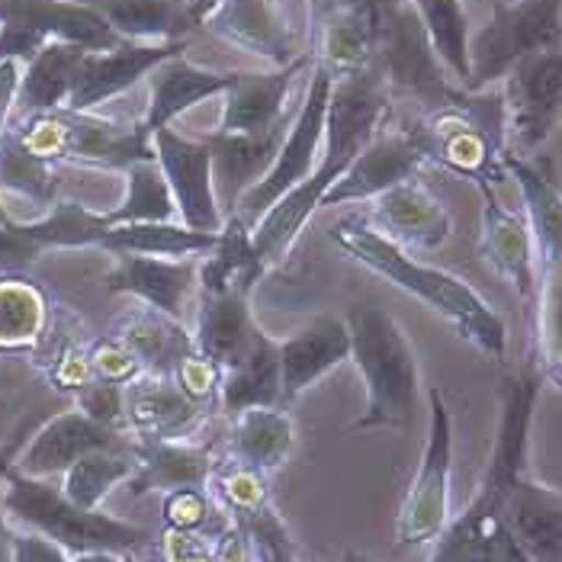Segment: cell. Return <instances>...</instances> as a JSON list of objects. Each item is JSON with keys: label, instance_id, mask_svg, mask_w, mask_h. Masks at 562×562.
Here are the masks:
<instances>
[{"label": "cell", "instance_id": "obj_58", "mask_svg": "<svg viewBox=\"0 0 562 562\" xmlns=\"http://www.w3.org/2000/svg\"><path fill=\"white\" fill-rule=\"evenodd\" d=\"M341 562H370V560H363V557H357V553H347Z\"/></svg>", "mask_w": 562, "mask_h": 562}, {"label": "cell", "instance_id": "obj_5", "mask_svg": "<svg viewBox=\"0 0 562 562\" xmlns=\"http://www.w3.org/2000/svg\"><path fill=\"white\" fill-rule=\"evenodd\" d=\"M505 171L518 183L537 251L533 283V367L562 390V190L530 158L505 151Z\"/></svg>", "mask_w": 562, "mask_h": 562}, {"label": "cell", "instance_id": "obj_53", "mask_svg": "<svg viewBox=\"0 0 562 562\" xmlns=\"http://www.w3.org/2000/svg\"><path fill=\"white\" fill-rule=\"evenodd\" d=\"M30 428H20V434H13L7 443H0V479H3V473L13 467V460H16V453H20V447L26 443V437H30Z\"/></svg>", "mask_w": 562, "mask_h": 562}, {"label": "cell", "instance_id": "obj_48", "mask_svg": "<svg viewBox=\"0 0 562 562\" xmlns=\"http://www.w3.org/2000/svg\"><path fill=\"white\" fill-rule=\"evenodd\" d=\"M161 562H216L213 560V537L200 530H173L161 533Z\"/></svg>", "mask_w": 562, "mask_h": 562}, {"label": "cell", "instance_id": "obj_35", "mask_svg": "<svg viewBox=\"0 0 562 562\" xmlns=\"http://www.w3.org/2000/svg\"><path fill=\"white\" fill-rule=\"evenodd\" d=\"M218 232H193L180 222H132L110 225L97 248L110 255H148V258H193L213 251Z\"/></svg>", "mask_w": 562, "mask_h": 562}, {"label": "cell", "instance_id": "obj_12", "mask_svg": "<svg viewBox=\"0 0 562 562\" xmlns=\"http://www.w3.org/2000/svg\"><path fill=\"white\" fill-rule=\"evenodd\" d=\"M45 43L106 52L123 40L85 0H0V58L30 61Z\"/></svg>", "mask_w": 562, "mask_h": 562}, {"label": "cell", "instance_id": "obj_30", "mask_svg": "<svg viewBox=\"0 0 562 562\" xmlns=\"http://www.w3.org/2000/svg\"><path fill=\"white\" fill-rule=\"evenodd\" d=\"M97 10L123 43L165 45L183 43L196 26L187 0H85Z\"/></svg>", "mask_w": 562, "mask_h": 562}, {"label": "cell", "instance_id": "obj_43", "mask_svg": "<svg viewBox=\"0 0 562 562\" xmlns=\"http://www.w3.org/2000/svg\"><path fill=\"white\" fill-rule=\"evenodd\" d=\"M213 502L218 508L228 515V518H241L248 512H255L260 505H267V482H263V473L255 470V467H245L238 460H232L228 467H222L213 479Z\"/></svg>", "mask_w": 562, "mask_h": 562}, {"label": "cell", "instance_id": "obj_9", "mask_svg": "<svg viewBox=\"0 0 562 562\" xmlns=\"http://www.w3.org/2000/svg\"><path fill=\"white\" fill-rule=\"evenodd\" d=\"M562 45V0H498L488 20L470 33V85L488 90L520 58Z\"/></svg>", "mask_w": 562, "mask_h": 562}, {"label": "cell", "instance_id": "obj_11", "mask_svg": "<svg viewBox=\"0 0 562 562\" xmlns=\"http://www.w3.org/2000/svg\"><path fill=\"white\" fill-rule=\"evenodd\" d=\"M450 479H453V418L443 392L428 390V437L422 463L405 492L395 520L398 547H431L453 520L450 512Z\"/></svg>", "mask_w": 562, "mask_h": 562}, {"label": "cell", "instance_id": "obj_8", "mask_svg": "<svg viewBox=\"0 0 562 562\" xmlns=\"http://www.w3.org/2000/svg\"><path fill=\"white\" fill-rule=\"evenodd\" d=\"M30 151L52 165H85L126 171L138 161H151V138L138 120H110L78 110H52L10 123Z\"/></svg>", "mask_w": 562, "mask_h": 562}, {"label": "cell", "instance_id": "obj_47", "mask_svg": "<svg viewBox=\"0 0 562 562\" xmlns=\"http://www.w3.org/2000/svg\"><path fill=\"white\" fill-rule=\"evenodd\" d=\"M90 370H93L97 380L126 386L130 380H135L142 373V363L116 338H103L90 350Z\"/></svg>", "mask_w": 562, "mask_h": 562}, {"label": "cell", "instance_id": "obj_22", "mask_svg": "<svg viewBox=\"0 0 562 562\" xmlns=\"http://www.w3.org/2000/svg\"><path fill=\"white\" fill-rule=\"evenodd\" d=\"M248 296L251 293L228 290V293H216V296H200V303H196L193 322H190L193 347L210 363H216L218 373L241 363L251 350H258L260 341L270 338L255 322Z\"/></svg>", "mask_w": 562, "mask_h": 562}, {"label": "cell", "instance_id": "obj_25", "mask_svg": "<svg viewBox=\"0 0 562 562\" xmlns=\"http://www.w3.org/2000/svg\"><path fill=\"white\" fill-rule=\"evenodd\" d=\"M277 350L283 373V405L290 408L305 390L350 360V331L341 315H322L286 341H277Z\"/></svg>", "mask_w": 562, "mask_h": 562}, {"label": "cell", "instance_id": "obj_19", "mask_svg": "<svg viewBox=\"0 0 562 562\" xmlns=\"http://www.w3.org/2000/svg\"><path fill=\"white\" fill-rule=\"evenodd\" d=\"M187 52V43L165 45H138L123 43L106 52H87L71 78L68 90V110L78 113H97L103 103L130 93L138 81H145L161 61Z\"/></svg>", "mask_w": 562, "mask_h": 562}, {"label": "cell", "instance_id": "obj_37", "mask_svg": "<svg viewBox=\"0 0 562 562\" xmlns=\"http://www.w3.org/2000/svg\"><path fill=\"white\" fill-rule=\"evenodd\" d=\"M113 338L142 363V370L165 373V376H171V370L177 367L180 357L196 350L187 325L173 322V318L148 308V305L132 312L130 318L120 325V335H113Z\"/></svg>", "mask_w": 562, "mask_h": 562}, {"label": "cell", "instance_id": "obj_17", "mask_svg": "<svg viewBox=\"0 0 562 562\" xmlns=\"http://www.w3.org/2000/svg\"><path fill=\"white\" fill-rule=\"evenodd\" d=\"M116 263L103 277L110 293L135 296L142 305L168 315L173 322H193L200 303V263L193 258H148V255H113Z\"/></svg>", "mask_w": 562, "mask_h": 562}, {"label": "cell", "instance_id": "obj_13", "mask_svg": "<svg viewBox=\"0 0 562 562\" xmlns=\"http://www.w3.org/2000/svg\"><path fill=\"white\" fill-rule=\"evenodd\" d=\"M505 135L512 155H533L562 123V45L533 52L502 78Z\"/></svg>", "mask_w": 562, "mask_h": 562}, {"label": "cell", "instance_id": "obj_49", "mask_svg": "<svg viewBox=\"0 0 562 562\" xmlns=\"http://www.w3.org/2000/svg\"><path fill=\"white\" fill-rule=\"evenodd\" d=\"M43 255V248L23 232L20 222H0V273L30 267Z\"/></svg>", "mask_w": 562, "mask_h": 562}, {"label": "cell", "instance_id": "obj_42", "mask_svg": "<svg viewBox=\"0 0 562 562\" xmlns=\"http://www.w3.org/2000/svg\"><path fill=\"white\" fill-rule=\"evenodd\" d=\"M45 331L43 293L26 280H0V347H33Z\"/></svg>", "mask_w": 562, "mask_h": 562}, {"label": "cell", "instance_id": "obj_46", "mask_svg": "<svg viewBox=\"0 0 562 562\" xmlns=\"http://www.w3.org/2000/svg\"><path fill=\"white\" fill-rule=\"evenodd\" d=\"M171 380L187 398H193L196 405H203V402H210V398H218L222 373H218L216 363H210L203 353L190 350L187 357L177 360V367L171 370Z\"/></svg>", "mask_w": 562, "mask_h": 562}, {"label": "cell", "instance_id": "obj_29", "mask_svg": "<svg viewBox=\"0 0 562 562\" xmlns=\"http://www.w3.org/2000/svg\"><path fill=\"white\" fill-rule=\"evenodd\" d=\"M126 428L135 437L183 440L200 422V405L177 390L171 376L142 370L126 386Z\"/></svg>", "mask_w": 562, "mask_h": 562}, {"label": "cell", "instance_id": "obj_56", "mask_svg": "<svg viewBox=\"0 0 562 562\" xmlns=\"http://www.w3.org/2000/svg\"><path fill=\"white\" fill-rule=\"evenodd\" d=\"M218 0H187V10H190V16H193V23L200 26L203 23V16L216 7Z\"/></svg>", "mask_w": 562, "mask_h": 562}, {"label": "cell", "instance_id": "obj_26", "mask_svg": "<svg viewBox=\"0 0 562 562\" xmlns=\"http://www.w3.org/2000/svg\"><path fill=\"white\" fill-rule=\"evenodd\" d=\"M135 476L126 482L130 492H180V488H210V479L216 473V460L210 447L190 443V440H168V437H135Z\"/></svg>", "mask_w": 562, "mask_h": 562}, {"label": "cell", "instance_id": "obj_40", "mask_svg": "<svg viewBox=\"0 0 562 562\" xmlns=\"http://www.w3.org/2000/svg\"><path fill=\"white\" fill-rule=\"evenodd\" d=\"M447 75L467 90L470 85V20L463 0H412Z\"/></svg>", "mask_w": 562, "mask_h": 562}, {"label": "cell", "instance_id": "obj_23", "mask_svg": "<svg viewBox=\"0 0 562 562\" xmlns=\"http://www.w3.org/2000/svg\"><path fill=\"white\" fill-rule=\"evenodd\" d=\"M145 81H148V103H145V113L138 123L151 138V132L168 130L187 110L225 93L235 81V71H213V68L193 65L180 52L168 61H161Z\"/></svg>", "mask_w": 562, "mask_h": 562}, {"label": "cell", "instance_id": "obj_3", "mask_svg": "<svg viewBox=\"0 0 562 562\" xmlns=\"http://www.w3.org/2000/svg\"><path fill=\"white\" fill-rule=\"evenodd\" d=\"M331 238L341 251H347L357 263H363L370 273L390 280L402 293L434 308L463 341L476 347L479 353H485L488 360H505L508 328L502 315L485 303L467 280L431 263H422L412 251L383 238L367 222V216L341 218L331 228Z\"/></svg>", "mask_w": 562, "mask_h": 562}, {"label": "cell", "instance_id": "obj_38", "mask_svg": "<svg viewBox=\"0 0 562 562\" xmlns=\"http://www.w3.org/2000/svg\"><path fill=\"white\" fill-rule=\"evenodd\" d=\"M58 165L30 151L13 126L0 135V196L40 206L45 216L58 203Z\"/></svg>", "mask_w": 562, "mask_h": 562}, {"label": "cell", "instance_id": "obj_57", "mask_svg": "<svg viewBox=\"0 0 562 562\" xmlns=\"http://www.w3.org/2000/svg\"><path fill=\"white\" fill-rule=\"evenodd\" d=\"M7 418H10L7 405H0V443H7Z\"/></svg>", "mask_w": 562, "mask_h": 562}, {"label": "cell", "instance_id": "obj_31", "mask_svg": "<svg viewBox=\"0 0 562 562\" xmlns=\"http://www.w3.org/2000/svg\"><path fill=\"white\" fill-rule=\"evenodd\" d=\"M315 40V65H322L331 78L360 75L376 58V33L373 23L347 7H328L312 30Z\"/></svg>", "mask_w": 562, "mask_h": 562}, {"label": "cell", "instance_id": "obj_27", "mask_svg": "<svg viewBox=\"0 0 562 562\" xmlns=\"http://www.w3.org/2000/svg\"><path fill=\"white\" fill-rule=\"evenodd\" d=\"M508 527L530 562H562V492L520 473L508 495Z\"/></svg>", "mask_w": 562, "mask_h": 562}, {"label": "cell", "instance_id": "obj_18", "mask_svg": "<svg viewBox=\"0 0 562 562\" xmlns=\"http://www.w3.org/2000/svg\"><path fill=\"white\" fill-rule=\"evenodd\" d=\"M428 165L425 148L415 130H386L380 132L347 168L335 187L322 196V206H347V203H370L380 193L392 190L395 183L418 177Z\"/></svg>", "mask_w": 562, "mask_h": 562}, {"label": "cell", "instance_id": "obj_52", "mask_svg": "<svg viewBox=\"0 0 562 562\" xmlns=\"http://www.w3.org/2000/svg\"><path fill=\"white\" fill-rule=\"evenodd\" d=\"M213 560L216 562H251V540L245 537L238 520H228L213 537Z\"/></svg>", "mask_w": 562, "mask_h": 562}, {"label": "cell", "instance_id": "obj_55", "mask_svg": "<svg viewBox=\"0 0 562 562\" xmlns=\"http://www.w3.org/2000/svg\"><path fill=\"white\" fill-rule=\"evenodd\" d=\"M0 562H13V524L0 512Z\"/></svg>", "mask_w": 562, "mask_h": 562}, {"label": "cell", "instance_id": "obj_15", "mask_svg": "<svg viewBox=\"0 0 562 562\" xmlns=\"http://www.w3.org/2000/svg\"><path fill=\"white\" fill-rule=\"evenodd\" d=\"M312 65H315V55H303L300 61H293L286 68L235 71V81L222 93L225 106H222L216 132L267 135V132L290 126L305 97V87L296 93V85L303 75L312 71Z\"/></svg>", "mask_w": 562, "mask_h": 562}, {"label": "cell", "instance_id": "obj_28", "mask_svg": "<svg viewBox=\"0 0 562 562\" xmlns=\"http://www.w3.org/2000/svg\"><path fill=\"white\" fill-rule=\"evenodd\" d=\"M290 126L267 132V135H228L213 132L206 142L213 148V180H216V200L222 216L235 213L238 200L258 183L263 173L270 171L280 142Z\"/></svg>", "mask_w": 562, "mask_h": 562}, {"label": "cell", "instance_id": "obj_32", "mask_svg": "<svg viewBox=\"0 0 562 562\" xmlns=\"http://www.w3.org/2000/svg\"><path fill=\"white\" fill-rule=\"evenodd\" d=\"M300 443L296 422L283 405L245 408L232 418V460L260 473L280 470Z\"/></svg>", "mask_w": 562, "mask_h": 562}, {"label": "cell", "instance_id": "obj_14", "mask_svg": "<svg viewBox=\"0 0 562 562\" xmlns=\"http://www.w3.org/2000/svg\"><path fill=\"white\" fill-rule=\"evenodd\" d=\"M200 26H206L218 43L258 55L273 68H286L312 55L305 52L308 33L290 13L286 0H218Z\"/></svg>", "mask_w": 562, "mask_h": 562}, {"label": "cell", "instance_id": "obj_50", "mask_svg": "<svg viewBox=\"0 0 562 562\" xmlns=\"http://www.w3.org/2000/svg\"><path fill=\"white\" fill-rule=\"evenodd\" d=\"M75 557L58 543L45 540L43 533L13 527V562H71Z\"/></svg>", "mask_w": 562, "mask_h": 562}, {"label": "cell", "instance_id": "obj_16", "mask_svg": "<svg viewBox=\"0 0 562 562\" xmlns=\"http://www.w3.org/2000/svg\"><path fill=\"white\" fill-rule=\"evenodd\" d=\"M151 155L171 187L180 225L193 232H222V210L213 180V148L206 138L193 142L177 130L151 132Z\"/></svg>", "mask_w": 562, "mask_h": 562}, {"label": "cell", "instance_id": "obj_54", "mask_svg": "<svg viewBox=\"0 0 562 562\" xmlns=\"http://www.w3.org/2000/svg\"><path fill=\"white\" fill-rule=\"evenodd\" d=\"M71 562H135V553H116V550H93L78 553Z\"/></svg>", "mask_w": 562, "mask_h": 562}, {"label": "cell", "instance_id": "obj_6", "mask_svg": "<svg viewBox=\"0 0 562 562\" xmlns=\"http://www.w3.org/2000/svg\"><path fill=\"white\" fill-rule=\"evenodd\" d=\"M0 512L13 527L43 533L71 557L93 550L138 553L151 540L145 527L110 518L103 512H85L71 505L48 479L23 476L13 467L0 479Z\"/></svg>", "mask_w": 562, "mask_h": 562}, {"label": "cell", "instance_id": "obj_4", "mask_svg": "<svg viewBox=\"0 0 562 562\" xmlns=\"http://www.w3.org/2000/svg\"><path fill=\"white\" fill-rule=\"evenodd\" d=\"M350 360L363 376V412L350 431H408L422 405V370L405 328L386 308L357 303L345 308Z\"/></svg>", "mask_w": 562, "mask_h": 562}, {"label": "cell", "instance_id": "obj_45", "mask_svg": "<svg viewBox=\"0 0 562 562\" xmlns=\"http://www.w3.org/2000/svg\"><path fill=\"white\" fill-rule=\"evenodd\" d=\"M75 408L103 428L126 431V390L120 383H106V380L87 383L85 390L75 392Z\"/></svg>", "mask_w": 562, "mask_h": 562}, {"label": "cell", "instance_id": "obj_41", "mask_svg": "<svg viewBox=\"0 0 562 562\" xmlns=\"http://www.w3.org/2000/svg\"><path fill=\"white\" fill-rule=\"evenodd\" d=\"M126 196L116 210L103 213L106 225H132V222H173L177 206H173L171 187L158 161H138L126 168Z\"/></svg>", "mask_w": 562, "mask_h": 562}, {"label": "cell", "instance_id": "obj_7", "mask_svg": "<svg viewBox=\"0 0 562 562\" xmlns=\"http://www.w3.org/2000/svg\"><path fill=\"white\" fill-rule=\"evenodd\" d=\"M425 158L447 171L470 177L476 187L502 183L505 171V106L498 90H467L457 103L425 113L415 126Z\"/></svg>", "mask_w": 562, "mask_h": 562}, {"label": "cell", "instance_id": "obj_39", "mask_svg": "<svg viewBox=\"0 0 562 562\" xmlns=\"http://www.w3.org/2000/svg\"><path fill=\"white\" fill-rule=\"evenodd\" d=\"M135 453H132V440L110 447V450H93L81 457L71 470L61 473V495L85 508V512H100V505L106 502V495L116 485H126L135 476Z\"/></svg>", "mask_w": 562, "mask_h": 562}, {"label": "cell", "instance_id": "obj_34", "mask_svg": "<svg viewBox=\"0 0 562 562\" xmlns=\"http://www.w3.org/2000/svg\"><path fill=\"white\" fill-rule=\"evenodd\" d=\"M210 258L200 263V296H216L228 290L251 293L267 263L260 260L251 228L238 216H228L222 222L218 241Z\"/></svg>", "mask_w": 562, "mask_h": 562}, {"label": "cell", "instance_id": "obj_20", "mask_svg": "<svg viewBox=\"0 0 562 562\" xmlns=\"http://www.w3.org/2000/svg\"><path fill=\"white\" fill-rule=\"evenodd\" d=\"M367 222L405 251H434L453 235V216L422 177H408L370 200Z\"/></svg>", "mask_w": 562, "mask_h": 562}, {"label": "cell", "instance_id": "obj_44", "mask_svg": "<svg viewBox=\"0 0 562 562\" xmlns=\"http://www.w3.org/2000/svg\"><path fill=\"white\" fill-rule=\"evenodd\" d=\"M238 524H241L245 537L251 540V550L258 553L260 562H300L296 560V540L270 502L241 515Z\"/></svg>", "mask_w": 562, "mask_h": 562}, {"label": "cell", "instance_id": "obj_21", "mask_svg": "<svg viewBox=\"0 0 562 562\" xmlns=\"http://www.w3.org/2000/svg\"><path fill=\"white\" fill-rule=\"evenodd\" d=\"M126 443L123 431L103 428L97 422H90L85 412L68 408L52 415L45 425L26 437V443L20 447L13 470L23 476L33 479H55L65 470H71L81 457L93 453V450H110Z\"/></svg>", "mask_w": 562, "mask_h": 562}, {"label": "cell", "instance_id": "obj_24", "mask_svg": "<svg viewBox=\"0 0 562 562\" xmlns=\"http://www.w3.org/2000/svg\"><path fill=\"white\" fill-rule=\"evenodd\" d=\"M482 190V232H479V255L482 260L508 280L524 303L533 296L537 283V251H533V235L527 218L515 216L508 206L498 203L495 187H479Z\"/></svg>", "mask_w": 562, "mask_h": 562}, {"label": "cell", "instance_id": "obj_1", "mask_svg": "<svg viewBox=\"0 0 562 562\" xmlns=\"http://www.w3.org/2000/svg\"><path fill=\"white\" fill-rule=\"evenodd\" d=\"M543 376L524 363L498 390V431L476 498L463 515L447 524L434 543L431 562H530L508 527V495L520 473H527L530 422L540 398Z\"/></svg>", "mask_w": 562, "mask_h": 562}, {"label": "cell", "instance_id": "obj_36", "mask_svg": "<svg viewBox=\"0 0 562 562\" xmlns=\"http://www.w3.org/2000/svg\"><path fill=\"white\" fill-rule=\"evenodd\" d=\"M273 405H283V373H280L277 341L267 338L241 363H235L232 370L222 373L218 408L228 418H235L245 408H273Z\"/></svg>", "mask_w": 562, "mask_h": 562}, {"label": "cell", "instance_id": "obj_2", "mask_svg": "<svg viewBox=\"0 0 562 562\" xmlns=\"http://www.w3.org/2000/svg\"><path fill=\"white\" fill-rule=\"evenodd\" d=\"M390 85L376 65H370L360 75L335 78L328 116H325L322 161L308 173V180L293 187L283 200H277L273 210L251 228L255 248L267 267L286 258V251L293 248L308 218L322 210V196L353 165V158L390 126Z\"/></svg>", "mask_w": 562, "mask_h": 562}, {"label": "cell", "instance_id": "obj_51", "mask_svg": "<svg viewBox=\"0 0 562 562\" xmlns=\"http://www.w3.org/2000/svg\"><path fill=\"white\" fill-rule=\"evenodd\" d=\"M23 65L20 58H0V135L10 130L13 113H16V93L23 81Z\"/></svg>", "mask_w": 562, "mask_h": 562}, {"label": "cell", "instance_id": "obj_10", "mask_svg": "<svg viewBox=\"0 0 562 562\" xmlns=\"http://www.w3.org/2000/svg\"><path fill=\"white\" fill-rule=\"evenodd\" d=\"M335 78L322 68L312 65L305 97L290 123V130L280 142V151L270 165V171L260 177L258 183L238 200L235 213L248 228H255L260 218L273 210L277 200H283L293 187L308 180L315 165L322 161V145H325V116H328V100H331Z\"/></svg>", "mask_w": 562, "mask_h": 562}, {"label": "cell", "instance_id": "obj_33", "mask_svg": "<svg viewBox=\"0 0 562 562\" xmlns=\"http://www.w3.org/2000/svg\"><path fill=\"white\" fill-rule=\"evenodd\" d=\"M87 48L71 43H45L26 65H23V81L16 93V113L13 120L52 113L68 103L71 78L81 65Z\"/></svg>", "mask_w": 562, "mask_h": 562}]
</instances>
